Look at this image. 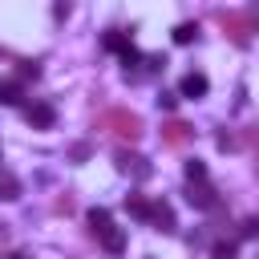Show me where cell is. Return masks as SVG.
<instances>
[{"label":"cell","instance_id":"obj_6","mask_svg":"<svg viewBox=\"0 0 259 259\" xmlns=\"http://www.w3.org/2000/svg\"><path fill=\"white\" fill-rule=\"evenodd\" d=\"M190 134H194V130H190L186 121H166V125H162V146H174V150H178V146L190 142Z\"/></svg>","mask_w":259,"mask_h":259},{"label":"cell","instance_id":"obj_15","mask_svg":"<svg viewBox=\"0 0 259 259\" xmlns=\"http://www.w3.org/2000/svg\"><path fill=\"white\" fill-rule=\"evenodd\" d=\"M202 178H206V166H202L198 158H190V162H186V182H202Z\"/></svg>","mask_w":259,"mask_h":259},{"label":"cell","instance_id":"obj_20","mask_svg":"<svg viewBox=\"0 0 259 259\" xmlns=\"http://www.w3.org/2000/svg\"><path fill=\"white\" fill-rule=\"evenodd\" d=\"M53 16L65 20V16H69V0H57V4H53Z\"/></svg>","mask_w":259,"mask_h":259},{"label":"cell","instance_id":"obj_1","mask_svg":"<svg viewBox=\"0 0 259 259\" xmlns=\"http://www.w3.org/2000/svg\"><path fill=\"white\" fill-rule=\"evenodd\" d=\"M89 231L101 239V247H105L109 255H121V251H125V235L113 227V219H109L105 206H93V210H89Z\"/></svg>","mask_w":259,"mask_h":259},{"label":"cell","instance_id":"obj_14","mask_svg":"<svg viewBox=\"0 0 259 259\" xmlns=\"http://www.w3.org/2000/svg\"><path fill=\"white\" fill-rule=\"evenodd\" d=\"M0 198H20V182L12 174H0Z\"/></svg>","mask_w":259,"mask_h":259},{"label":"cell","instance_id":"obj_17","mask_svg":"<svg viewBox=\"0 0 259 259\" xmlns=\"http://www.w3.org/2000/svg\"><path fill=\"white\" fill-rule=\"evenodd\" d=\"M214 259H235V243H214Z\"/></svg>","mask_w":259,"mask_h":259},{"label":"cell","instance_id":"obj_4","mask_svg":"<svg viewBox=\"0 0 259 259\" xmlns=\"http://www.w3.org/2000/svg\"><path fill=\"white\" fill-rule=\"evenodd\" d=\"M219 24H223V32H227L235 45H247V40H251V32H255V28H251V20H247V16H235V12H223V16H219Z\"/></svg>","mask_w":259,"mask_h":259},{"label":"cell","instance_id":"obj_2","mask_svg":"<svg viewBox=\"0 0 259 259\" xmlns=\"http://www.w3.org/2000/svg\"><path fill=\"white\" fill-rule=\"evenodd\" d=\"M101 125H105V130H113L117 138H130V142H138V138H142V117H138V113H130V109H105Z\"/></svg>","mask_w":259,"mask_h":259},{"label":"cell","instance_id":"obj_12","mask_svg":"<svg viewBox=\"0 0 259 259\" xmlns=\"http://www.w3.org/2000/svg\"><path fill=\"white\" fill-rule=\"evenodd\" d=\"M20 101H24L20 81H0V105H20Z\"/></svg>","mask_w":259,"mask_h":259},{"label":"cell","instance_id":"obj_5","mask_svg":"<svg viewBox=\"0 0 259 259\" xmlns=\"http://www.w3.org/2000/svg\"><path fill=\"white\" fill-rule=\"evenodd\" d=\"M24 117H28V125H32V130H53L57 109H53L49 101H32V105H24Z\"/></svg>","mask_w":259,"mask_h":259},{"label":"cell","instance_id":"obj_18","mask_svg":"<svg viewBox=\"0 0 259 259\" xmlns=\"http://www.w3.org/2000/svg\"><path fill=\"white\" fill-rule=\"evenodd\" d=\"M239 235H243V239H255V235H259V219H247V223L239 227Z\"/></svg>","mask_w":259,"mask_h":259},{"label":"cell","instance_id":"obj_8","mask_svg":"<svg viewBox=\"0 0 259 259\" xmlns=\"http://www.w3.org/2000/svg\"><path fill=\"white\" fill-rule=\"evenodd\" d=\"M117 170H121V174H134V178H146V174H150L146 158H138V154H125V150H117Z\"/></svg>","mask_w":259,"mask_h":259},{"label":"cell","instance_id":"obj_21","mask_svg":"<svg viewBox=\"0 0 259 259\" xmlns=\"http://www.w3.org/2000/svg\"><path fill=\"white\" fill-rule=\"evenodd\" d=\"M8 259H24V255H8Z\"/></svg>","mask_w":259,"mask_h":259},{"label":"cell","instance_id":"obj_10","mask_svg":"<svg viewBox=\"0 0 259 259\" xmlns=\"http://www.w3.org/2000/svg\"><path fill=\"white\" fill-rule=\"evenodd\" d=\"M125 210H130L138 223H150V214H154V202H146L142 194H130V198H125Z\"/></svg>","mask_w":259,"mask_h":259},{"label":"cell","instance_id":"obj_11","mask_svg":"<svg viewBox=\"0 0 259 259\" xmlns=\"http://www.w3.org/2000/svg\"><path fill=\"white\" fill-rule=\"evenodd\" d=\"M150 223H154L158 231H174V210H170L166 202H154V214H150Z\"/></svg>","mask_w":259,"mask_h":259},{"label":"cell","instance_id":"obj_9","mask_svg":"<svg viewBox=\"0 0 259 259\" xmlns=\"http://www.w3.org/2000/svg\"><path fill=\"white\" fill-rule=\"evenodd\" d=\"M101 45H105L109 53H125V49H134V45H130V32H125V28H109V32L101 36Z\"/></svg>","mask_w":259,"mask_h":259},{"label":"cell","instance_id":"obj_7","mask_svg":"<svg viewBox=\"0 0 259 259\" xmlns=\"http://www.w3.org/2000/svg\"><path fill=\"white\" fill-rule=\"evenodd\" d=\"M206 89H210V81L202 73H186L178 85V97H206Z\"/></svg>","mask_w":259,"mask_h":259},{"label":"cell","instance_id":"obj_3","mask_svg":"<svg viewBox=\"0 0 259 259\" xmlns=\"http://www.w3.org/2000/svg\"><path fill=\"white\" fill-rule=\"evenodd\" d=\"M186 202L194 206V210H214L219 206V190L202 178V182H186Z\"/></svg>","mask_w":259,"mask_h":259},{"label":"cell","instance_id":"obj_19","mask_svg":"<svg viewBox=\"0 0 259 259\" xmlns=\"http://www.w3.org/2000/svg\"><path fill=\"white\" fill-rule=\"evenodd\" d=\"M158 105H162V109H174V105H178V93H158Z\"/></svg>","mask_w":259,"mask_h":259},{"label":"cell","instance_id":"obj_13","mask_svg":"<svg viewBox=\"0 0 259 259\" xmlns=\"http://www.w3.org/2000/svg\"><path fill=\"white\" fill-rule=\"evenodd\" d=\"M190 40H198V24L194 20H186V24L174 28V45H190Z\"/></svg>","mask_w":259,"mask_h":259},{"label":"cell","instance_id":"obj_16","mask_svg":"<svg viewBox=\"0 0 259 259\" xmlns=\"http://www.w3.org/2000/svg\"><path fill=\"white\" fill-rule=\"evenodd\" d=\"M28 77H32V81L40 77V65H36V61H20V81H28Z\"/></svg>","mask_w":259,"mask_h":259}]
</instances>
